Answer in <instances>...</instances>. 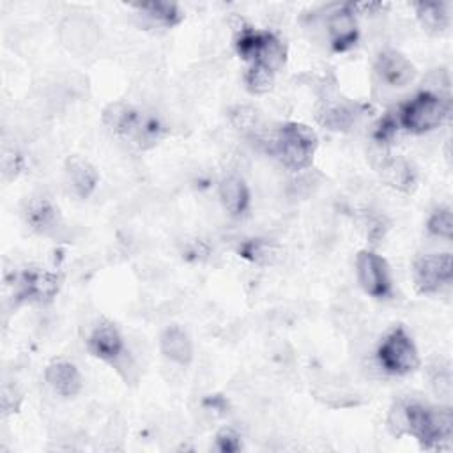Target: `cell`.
I'll return each mask as SVG.
<instances>
[{
  "label": "cell",
  "instance_id": "20",
  "mask_svg": "<svg viewBox=\"0 0 453 453\" xmlns=\"http://www.w3.org/2000/svg\"><path fill=\"white\" fill-rule=\"evenodd\" d=\"M27 223L39 234H50L58 225V211L53 207V203L42 196L32 198L27 203Z\"/></svg>",
  "mask_w": 453,
  "mask_h": 453
},
{
  "label": "cell",
  "instance_id": "17",
  "mask_svg": "<svg viewBox=\"0 0 453 453\" xmlns=\"http://www.w3.org/2000/svg\"><path fill=\"white\" fill-rule=\"evenodd\" d=\"M218 193L225 211L232 216H241L250 205V189L246 182L237 175L223 177Z\"/></svg>",
  "mask_w": 453,
  "mask_h": 453
},
{
  "label": "cell",
  "instance_id": "7",
  "mask_svg": "<svg viewBox=\"0 0 453 453\" xmlns=\"http://www.w3.org/2000/svg\"><path fill=\"white\" fill-rule=\"evenodd\" d=\"M356 274L361 288L375 297V299H386L391 296L393 283L388 262L377 255L375 251L363 250L356 257Z\"/></svg>",
  "mask_w": 453,
  "mask_h": 453
},
{
  "label": "cell",
  "instance_id": "2",
  "mask_svg": "<svg viewBox=\"0 0 453 453\" xmlns=\"http://www.w3.org/2000/svg\"><path fill=\"white\" fill-rule=\"evenodd\" d=\"M103 122L113 133L120 134L129 143L140 149H147L157 143L163 133L161 122L154 115L145 113L122 101L111 103L104 108Z\"/></svg>",
  "mask_w": 453,
  "mask_h": 453
},
{
  "label": "cell",
  "instance_id": "18",
  "mask_svg": "<svg viewBox=\"0 0 453 453\" xmlns=\"http://www.w3.org/2000/svg\"><path fill=\"white\" fill-rule=\"evenodd\" d=\"M65 173L74 189V193L81 198H87L97 186V172L96 168L80 156H71L65 161Z\"/></svg>",
  "mask_w": 453,
  "mask_h": 453
},
{
  "label": "cell",
  "instance_id": "13",
  "mask_svg": "<svg viewBox=\"0 0 453 453\" xmlns=\"http://www.w3.org/2000/svg\"><path fill=\"white\" fill-rule=\"evenodd\" d=\"M60 288V276L50 271H25L19 276L18 297L30 301H51Z\"/></svg>",
  "mask_w": 453,
  "mask_h": 453
},
{
  "label": "cell",
  "instance_id": "6",
  "mask_svg": "<svg viewBox=\"0 0 453 453\" xmlns=\"http://www.w3.org/2000/svg\"><path fill=\"white\" fill-rule=\"evenodd\" d=\"M379 365L395 375H407L419 366L418 349L407 331L398 326L386 334L377 349Z\"/></svg>",
  "mask_w": 453,
  "mask_h": 453
},
{
  "label": "cell",
  "instance_id": "24",
  "mask_svg": "<svg viewBox=\"0 0 453 453\" xmlns=\"http://www.w3.org/2000/svg\"><path fill=\"white\" fill-rule=\"evenodd\" d=\"M426 228L432 235L449 239L453 235V214L449 207H439L426 221Z\"/></svg>",
  "mask_w": 453,
  "mask_h": 453
},
{
  "label": "cell",
  "instance_id": "15",
  "mask_svg": "<svg viewBox=\"0 0 453 453\" xmlns=\"http://www.w3.org/2000/svg\"><path fill=\"white\" fill-rule=\"evenodd\" d=\"M44 379L48 386L60 396H76L81 389V373L69 361H51L44 370Z\"/></svg>",
  "mask_w": 453,
  "mask_h": 453
},
{
  "label": "cell",
  "instance_id": "26",
  "mask_svg": "<svg viewBox=\"0 0 453 453\" xmlns=\"http://www.w3.org/2000/svg\"><path fill=\"white\" fill-rule=\"evenodd\" d=\"M398 126H400V124H398V119H396V117H393L391 113L384 115V117L379 120V124L375 126V129H373V142H375L377 145H386V147H388V143L393 140V136H395Z\"/></svg>",
  "mask_w": 453,
  "mask_h": 453
},
{
  "label": "cell",
  "instance_id": "4",
  "mask_svg": "<svg viewBox=\"0 0 453 453\" xmlns=\"http://www.w3.org/2000/svg\"><path fill=\"white\" fill-rule=\"evenodd\" d=\"M451 111L449 96L442 92L421 90L407 101L398 111V124L414 134L428 133L439 127Z\"/></svg>",
  "mask_w": 453,
  "mask_h": 453
},
{
  "label": "cell",
  "instance_id": "1",
  "mask_svg": "<svg viewBox=\"0 0 453 453\" xmlns=\"http://www.w3.org/2000/svg\"><path fill=\"white\" fill-rule=\"evenodd\" d=\"M389 428L395 435L409 434L425 449H444L453 434V416L449 407H430L418 402L396 403L389 412Z\"/></svg>",
  "mask_w": 453,
  "mask_h": 453
},
{
  "label": "cell",
  "instance_id": "21",
  "mask_svg": "<svg viewBox=\"0 0 453 453\" xmlns=\"http://www.w3.org/2000/svg\"><path fill=\"white\" fill-rule=\"evenodd\" d=\"M354 110L342 101H326L317 111V119L322 126L333 131H345L354 122Z\"/></svg>",
  "mask_w": 453,
  "mask_h": 453
},
{
  "label": "cell",
  "instance_id": "29",
  "mask_svg": "<svg viewBox=\"0 0 453 453\" xmlns=\"http://www.w3.org/2000/svg\"><path fill=\"white\" fill-rule=\"evenodd\" d=\"M19 154L14 150V147H4L2 150V168H4V173H11V175H16V172L19 170Z\"/></svg>",
  "mask_w": 453,
  "mask_h": 453
},
{
  "label": "cell",
  "instance_id": "22",
  "mask_svg": "<svg viewBox=\"0 0 453 453\" xmlns=\"http://www.w3.org/2000/svg\"><path fill=\"white\" fill-rule=\"evenodd\" d=\"M140 12H143V16H147L150 21L163 25V27H173L177 23H180L182 19V12L180 9L172 4V2H143V4H136L134 5Z\"/></svg>",
  "mask_w": 453,
  "mask_h": 453
},
{
  "label": "cell",
  "instance_id": "11",
  "mask_svg": "<svg viewBox=\"0 0 453 453\" xmlns=\"http://www.w3.org/2000/svg\"><path fill=\"white\" fill-rule=\"evenodd\" d=\"M88 350L106 363H117L122 357L124 342L113 322L99 320L97 326H94L88 336Z\"/></svg>",
  "mask_w": 453,
  "mask_h": 453
},
{
  "label": "cell",
  "instance_id": "5",
  "mask_svg": "<svg viewBox=\"0 0 453 453\" xmlns=\"http://www.w3.org/2000/svg\"><path fill=\"white\" fill-rule=\"evenodd\" d=\"M235 50L241 58L250 64H260L276 73L285 64V46L271 32L255 30L251 27L241 28L235 37Z\"/></svg>",
  "mask_w": 453,
  "mask_h": 453
},
{
  "label": "cell",
  "instance_id": "12",
  "mask_svg": "<svg viewBox=\"0 0 453 453\" xmlns=\"http://www.w3.org/2000/svg\"><path fill=\"white\" fill-rule=\"evenodd\" d=\"M375 71L384 83L395 88H402L409 85L416 76V69L412 62L396 50H384L377 57Z\"/></svg>",
  "mask_w": 453,
  "mask_h": 453
},
{
  "label": "cell",
  "instance_id": "3",
  "mask_svg": "<svg viewBox=\"0 0 453 453\" xmlns=\"http://www.w3.org/2000/svg\"><path fill=\"white\" fill-rule=\"evenodd\" d=\"M317 149V134L311 127L299 122H287L278 127L269 140V150L288 170H304L310 166Z\"/></svg>",
  "mask_w": 453,
  "mask_h": 453
},
{
  "label": "cell",
  "instance_id": "8",
  "mask_svg": "<svg viewBox=\"0 0 453 453\" xmlns=\"http://www.w3.org/2000/svg\"><path fill=\"white\" fill-rule=\"evenodd\" d=\"M414 283L421 294H434L451 281V253L423 255L414 262Z\"/></svg>",
  "mask_w": 453,
  "mask_h": 453
},
{
  "label": "cell",
  "instance_id": "16",
  "mask_svg": "<svg viewBox=\"0 0 453 453\" xmlns=\"http://www.w3.org/2000/svg\"><path fill=\"white\" fill-rule=\"evenodd\" d=\"M159 349L166 359L177 365H189L193 359V343L180 326H168L159 336Z\"/></svg>",
  "mask_w": 453,
  "mask_h": 453
},
{
  "label": "cell",
  "instance_id": "28",
  "mask_svg": "<svg viewBox=\"0 0 453 453\" xmlns=\"http://www.w3.org/2000/svg\"><path fill=\"white\" fill-rule=\"evenodd\" d=\"M432 386L439 396L448 398L451 395V372L449 366H439L432 375Z\"/></svg>",
  "mask_w": 453,
  "mask_h": 453
},
{
  "label": "cell",
  "instance_id": "25",
  "mask_svg": "<svg viewBox=\"0 0 453 453\" xmlns=\"http://www.w3.org/2000/svg\"><path fill=\"white\" fill-rule=\"evenodd\" d=\"M230 119H232V124L242 133L255 131V127L258 126V111L250 106L234 108L230 113Z\"/></svg>",
  "mask_w": 453,
  "mask_h": 453
},
{
  "label": "cell",
  "instance_id": "10",
  "mask_svg": "<svg viewBox=\"0 0 453 453\" xmlns=\"http://www.w3.org/2000/svg\"><path fill=\"white\" fill-rule=\"evenodd\" d=\"M329 42L334 51H347L357 42V21L352 4L336 5L326 18Z\"/></svg>",
  "mask_w": 453,
  "mask_h": 453
},
{
  "label": "cell",
  "instance_id": "27",
  "mask_svg": "<svg viewBox=\"0 0 453 453\" xmlns=\"http://www.w3.org/2000/svg\"><path fill=\"white\" fill-rule=\"evenodd\" d=\"M216 448L223 453H234L241 449V437L234 428H221L216 434Z\"/></svg>",
  "mask_w": 453,
  "mask_h": 453
},
{
  "label": "cell",
  "instance_id": "9",
  "mask_svg": "<svg viewBox=\"0 0 453 453\" xmlns=\"http://www.w3.org/2000/svg\"><path fill=\"white\" fill-rule=\"evenodd\" d=\"M370 157H372L373 168L388 186L398 191L412 189L416 182V172L407 159L400 156H391L386 145H377V143Z\"/></svg>",
  "mask_w": 453,
  "mask_h": 453
},
{
  "label": "cell",
  "instance_id": "19",
  "mask_svg": "<svg viewBox=\"0 0 453 453\" xmlns=\"http://www.w3.org/2000/svg\"><path fill=\"white\" fill-rule=\"evenodd\" d=\"M414 7L421 27L430 34L444 32L451 23V5L446 2H418Z\"/></svg>",
  "mask_w": 453,
  "mask_h": 453
},
{
  "label": "cell",
  "instance_id": "14",
  "mask_svg": "<svg viewBox=\"0 0 453 453\" xmlns=\"http://www.w3.org/2000/svg\"><path fill=\"white\" fill-rule=\"evenodd\" d=\"M62 44L71 51H87L97 41V27L83 16H69L58 30Z\"/></svg>",
  "mask_w": 453,
  "mask_h": 453
},
{
  "label": "cell",
  "instance_id": "23",
  "mask_svg": "<svg viewBox=\"0 0 453 453\" xmlns=\"http://www.w3.org/2000/svg\"><path fill=\"white\" fill-rule=\"evenodd\" d=\"M246 88L253 94H265L273 88L274 83V73L260 64H250L244 74Z\"/></svg>",
  "mask_w": 453,
  "mask_h": 453
}]
</instances>
